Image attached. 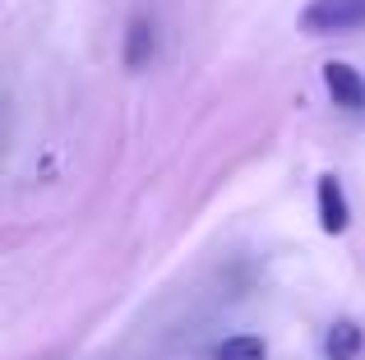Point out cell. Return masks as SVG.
Returning <instances> with one entry per match:
<instances>
[{
    "label": "cell",
    "mask_w": 365,
    "mask_h": 360,
    "mask_svg": "<svg viewBox=\"0 0 365 360\" xmlns=\"http://www.w3.org/2000/svg\"><path fill=\"white\" fill-rule=\"evenodd\" d=\"M301 23L305 33H351L365 28V0H310Z\"/></svg>",
    "instance_id": "obj_1"
},
{
    "label": "cell",
    "mask_w": 365,
    "mask_h": 360,
    "mask_svg": "<svg viewBox=\"0 0 365 360\" xmlns=\"http://www.w3.org/2000/svg\"><path fill=\"white\" fill-rule=\"evenodd\" d=\"M324 88H329L333 107H347V111L365 107V79H361V70H351L347 60H329L324 65Z\"/></svg>",
    "instance_id": "obj_2"
},
{
    "label": "cell",
    "mask_w": 365,
    "mask_h": 360,
    "mask_svg": "<svg viewBox=\"0 0 365 360\" xmlns=\"http://www.w3.org/2000/svg\"><path fill=\"white\" fill-rule=\"evenodd\" d=\"M314 198H319V226L329 235H342L351 222V203L347 194H342V180L338 176H319V185H314Z\"/></svg>",
    "instance_id": "obj_3"
},
{
    "label": "cell",
    "mask_w": 365,
    "mask_h": 360,
    "mask_svg": "<svg viewBox=\"0 0 365 360\" xmlns=\"http://www.w3.org/2000/svg\"><path fill=\"white\" fill-rule=\"evenodd\" d=\"M153 51H158L153 23H148V18H134L130 33H125V65H130V70H143V65L153 60Z\"/></svg>",
    "instance_id": "obj_4"
},
{
    "label": "cell",
    "mask_w": 365,
    "mask_h": 360,
    "mask_svg": "<svg viewBox=\"0 0 365 360\" xmlns=\"http://www.w3.org/2000/svg\"><path fill=\"white\" fill-rule=\"evenodd\" d=\"M365 346V333L351 319H338V324L329 328V342H324V351H329V360H356Z\"/></svg>",
    "instance_id": "obj_5"
},
{
    "label": "cell",
    "mask_w": 365,
    "mask_h": 360,
    "mask_svg": "<svg viewBox=\"0 0 365 360\" xmlns=\"http://www.w3.org/2000/svg\"><path fill=\"white\" fill-rule=\"evenodd\" d=\"M213 360H268V346H264V337L236 333V337H227V342L213 346Z\"/></svg>",
    "instance_id": "obj_6"
}]
</instances>
